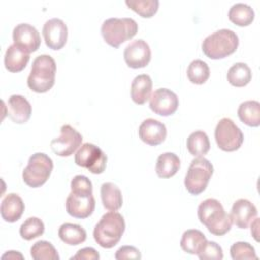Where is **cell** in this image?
<instances>
[{
  "instance_id": "cell-30",
  "label": "cell",
  "mask_w": 260,
  "mask_h": 260,
  "mask_svg": "<svg viewBox=\"0 0 260 260\" xmlns=\"http://www.w3.org/2000/svg\"><path fill=\"white\" fill-rule=\"evenodd\" d=\"M210 75L208 65L202 60L192 61L187 69L188 79L194 84H203L207 81Z\"/></svg>"
},
{
  "instance_id": "cell-26",
  "label": "cell",
  "mask_w": 260,
  "mask_h": 260,
  "mask_svg": "<svg viewBox=\"0 0 260 260\" xmlns=\"http://www.w3.org/2000/svg\"><path fill=\"white\" fill-rule=\"evenodd\" d=\"M239 119L250 127L260 125V103L258 101H246L238 108Z\"/></svg>"
},
{
  "instance_id": "cell-25",
  "label": "cell",
  "mask_w": 260,
  "mask_h": 260,
  "mask_svg": "<svg viewBox=\"0 0 260 260\" xmlns=\"http://www.w3.org/2000/svg\"><path fill=\"white\" fill-rule=\"evenodd\" d=\"M58 236L65 244L76 246L86 240V231L79 224L66 222L59 228Z\"/></svg>"
},
{
  "instance_id": "cell-20",
  "label": "cell",
  "mask_w": 260,
  "mask_h": 260,
  "mask_svg": "<svg viewBox=\"0 0 260 260\" xmlns=\"http://www.w3.org/2000/svg\"><path fill=\"white\" fill-rule=\"evenodd\" d=\"M152 80L148 74H139L134 77L131 83V99L137 105H143L150 98Z\"/></svg>"
},
{
  "instance_id": "cell-17",
  "label": "cell",
  "mask_w": 260,
  "mask_h": 260,
  "mask_svg": "<svg viewBox=\"0 0 260 260\" xmlns=\"http://www.w3.org/2000/svg\"><path fill=\"white\" fill-rule=\"evenodd\" d=\"M257 214V208L250 200L240 198L234 202L230 215L236 226L240 229H247Z\"/></svg>"
},
{
  "instance_id": "cell-12",
  "label": "cell",
  "mask_w": 260,
  "mask_h": 260,
  "mask_svg": "<svg viewBox=\"0 0 260 260\" xmlns=\"http://www.w3.org/2000/svg\"><path fill=\"white\" fill-rule=\"evenodd\" d=\"M179 107L178 95L168 88H158L149 98L150 110L159 116H171Z\"/></svg>"
},
{
  "instance_id": "cell-14",
  "label": "cell",
  "mask_w": 260,
  "mask_h": 260,
  "mask_svg": "<svg viewBox=\"0 0 260 260\" xmlns=\"http://www.w3.org/2000/svg\"><path fill=\"white\" fill-rule=\"evenodd\" d=\"M43 37L47 47L52 50L62 49L68 37V28L65 22L60 18H51L43 26Z\"/></svg>"
},
{
  "instance_id": "cell-16",
  "label": "cell",
  "mask_w": 260,
  "mask_h": 260,
  "mask_svg": "<svg viewBox=\"0 0 260 260\" xmlns=\"http://www.w3.org/2000/svg\"><path fill=\"white\" fill-rule=\"evenodd\" d=\"M138 135L144 143L156 146L165 141L167 137V128L164 123L149 118L140 124L138 128Z\"/></svg>"
},
{
  "instance_id": "cell-3",
  "label": "cell",
  "mask_w": 260,
  "mask_h": 260,
  "mask_svg": "<svg viewBox=\"0 0 260 260\" xmlns=\"http://www.w3.org/2000/svg\"><path fill=\"white\" fill-rule=\"evenodd\" d=\"M125 232V220L117 211L105 213L93 230L94 241L103 248L111 249L116 246Z\"/></svg>"
},
{
  "instance_id": "cell-8",
  "label": "cell",
  "mask_w": 260,
  "mask_h": 260,
  "mask_svg": "<svg viewBox=\"0 0 260 260\" xmlns=\"http://www.w3.org/2000/svg\"><path fill=\"white\" fill-rule=\"evenodd\" d=\"M53 160L44 152L34 153L22 171V180L30 188L43 186L53 171Z\"/></svg>"
},
{
  "instance_id": "cell-28",
  "label": "cell",
  "mask_w": 260,
  "mask_h": 260,
  "mask_svg": "<svg viewBox=\"0 0 260 260\" xmlns=\"http://www.w3.org/2000/svg\"><path fill=\"white\" fill-rule=\"evenodd\" d=\"M228 16L236 25L248 26L253 22L255 12L253 8L246 3H236L230 8Z\"/></svg>"
},
{
  "instance_id": "cell-5",
  "label": "cell",
  "mask_w": 260,
  "mask_h": 260,
  "mask_svg": "<svg viewBox=\"0 0 260 260\" xmlns=\"http://www.w3.org/2000/svg\"><path fill=\"white\" fill-rule=\"evenodd\" d=\"M56 69V62L51 56H38L31 65L27 77V86L38 93L49 91L55 84Z\"/></svg>"
},
{
  "instance_id": "cell-13",
  "label": "cell",
  "mask_w": 260,
  "mask_h": 260,
  "mask_svg": "<svg viewBox=\"0 0 260 260\" xmlns=\"http://www.w3.org/2000/svg\"><path fill=\"white\" fill-rule=\"evenodd\" d=\"M13 44L30 54L41 46V37L38 29L29 23H19L12 31Z\"/></svg>"
},
{
  "instance_id": "cell-29",
  "label": "cell",
  "mask_w": 260,
  "mask_h": 260,
  "mask_svg": "<svg viewBox=\"0 0 260 260\" xmlns=\"http://www.w3.org/2000/svg\"><path fill=\"white\" fill-rule=\"evenodd\" d=\"M226 79L233 86H246L252 79V71L246 63H236L230 67L226 73Z\"/></svg>"
},
{
  "instance_id": "cell-33",
  "label": "cell",
  "mask_w": 260,
  "mask_h": 260,
  "mask_svg": "<svg viewBox=\"0 0 260 260\" xmlns=\"http://www.w3.org/2000/svg\"><path fill=\"white\" fill-rule=\"evenodd\" d=\"M125 4L141 17L150 18L156 13L159 2L157 0H126Z\"/></svg>"
},
{
  "instance_id": "cell-2",
  "label": "cell",
  "mask_w": 260,
  "mask_h": 260,
  "mask_svg": "<svg viewBox=\"0 0 260 260\" xmlns=\"http://www.w3.org/2000/svg\"><path fill=\"white\" fill-rule=\"evenodd\" d=\"M197 215L200 222L214 236H223L232 229L231 215L217 199L207 198L202 201L198 206Z\"/></svg>"
},
{
  "instance_id": "cell-6",
  "label": "cell",
  "mask_w": 260,
  "mask_h": 260,
  "mask_svg": "<svg viewBox=\"0 0 260 260\" xmlns=\"http://www.w3.org/2000/svg\"><path fill=\"white\" fill-rule=\"evenodd\" d=\"M137 31V22L129 17L108 18L101 26V32L105 42L113 48H119L121 44L132 39Z\"/></svg>"
},
{
  "instance_id": "cell-15",
  "label": "cell",
  "mask_w": 260,
  "mask_h": 260,
  "mask_svg": "<svg viewBox=\"0 0 260 260\" xmlns=\"http://www.w3.org/2000/svg\"><path fill=\"white\" fill-rule=\"evenodd\" d=\"M151 51L149 45L142 39L131 42L124 50L125 63L130 68H143L150 62Z\"/></svg>"
},
{
  "instance_id": "cell-39",
  "label": "cell",
  "mask_w": 260,
  "mask_h": 260,
  "mask_svg": "<svg viewBox=\"0 0 260 260\" xmlns=\"http://www.w3.org/2000/svg\"><path fill=\"white\" fill-rule=\"evenodd\" d=\"M6 258L15 260V259H23V256L17 251H8L1 256V259H6Z\"/></svg>"
},
{
  "instance_id": "cell-10",
  "label": "cell",
  "mask_w": 260,
  "mask_h": 260,
  "mask_svg": "<svg viewBox=\"0 0 260 260\" xmlns=\"http://www.w3.org/2000/svg\"><path fill=\"white\" fill-rule=\"evenodd\" d=\"M74 160L77 166L86 168L92 174H102L107 166V155L99 146L89 142L78 148Z\"/></svg>"
},
{
  "instance_id": "cell-38",
  "label": "cell",
  "mask_w": 260,
  "mask_h": 260,
  "mask_svg": "<svg viewBox=\"0 0 260 260\" xmlns=\"http://www.w3.org/2000/svg\"><path fill=\"white\" fill-rule=\"evenodd\" d=\"M251 222H252L251 223V234L254 237V239L258 242L259 241V239H258V236H259V232H258V229H259V218L255 217Z\"/></svg>"
},
{
  "instance_id": "cell-35",
  "label": "cell",
  "mask_w": 260,
  "mask_h": 260,
  "mask_svg": "<svg viewBox=\"0 0 260 260\" xmlns=\"http://www.w3.org/2000/svg\"><path fill=\"white\" fill-rule=\"evenodd\" d=\"M197 256L200 260H221L223 258V252L216 242L207 241Z\"/></svg>"
},
{
  "instance_id": "cell-24",
  "label": "cell",
  "mask_w": 260,
  "mask_h": 260,
  "mask_svg": "<svg viewBox=\"0 0 260 260\" xmlns=\"http://www.w3.org/2000/svg\"><path fill=\"white\" fill-rule=\"evenodd\" d=\"M181 166L180 158L173 152H165L157 157L155 172L159 178L168 179L176 175Z\"/></svg>"
},
{
  "instance_id": "cell-7",
  "label": "cell",
  "mask_w": 260,
  "mask_h": 260,
  "mask_svg": "<svg viewBox=\"0 0 260 260\" xmlns=\"http://www.w3.org/2000/svg\"><path fill=\"white\" fill-rule=\"evenodd\" d=\"M213 174L212 164L204 156L194 158L187 171L184 185L191 195H199L205 191Z\"/></svg>"
},
{
  "instance_id": "cell-1",
  "label": "cell",
  "mask_w": 260,
  "mask_h": 260,
  "mask_svg": "<svg viewBox=\"0 0 260 260\" xmlns=\"http://www.w3.org/2000/svg\"><path fill=\"white\" fill-rule=\"evenodd\" d=\"M70 188L71 192L65 202L67 213L80 219L91 215L95 208V199L90 180L84 175H76L71 180Z\"/></svg>"
},
{
  "instance_id": "cell-18",
  "label": "cell",
  "mask_w": 260,
  "mask_h": 260,
  "mask_svg": "<svg viewBox=\"0 0 260 260\" xmlns=\"http://www.w3.org/2000/svg\"><path fill=\"white\" fill-rule=\"evenodd\" d=\"M7 115L12 122L24 124L31 116V106L24 96L12 94L7 102Z\"/></svg>"
},
{
  "instance_id": "cell-27",
  "label": "cell",
  "mask_w": 260,
  "mask_h": 260,
  "mask_svg": "<svg viewBox=\"0 0 260 260\" xmlns=\"http://www.w3.org/2000/svg\"><path fill=\"white\" fill-rule=\"evenodd\" d=\"M187 148L195 157L204 156L210 149L208 135L202 130L192 132L187 138Z\"/></svg>"
},
{
  "instance_id": "cell-37",
  "label": "cell",
  "mask_w": 260,
  "mask_h": 260,
  "mask_svg": "<svg viewBox=\"0 0 260 260\" xmlns=\"http://www.w3.org/2000/svg\"><path fill=\"white\" fill-rule=\"evenodd\" d=\"M71 260H99L100 254L98 251L91 247H85L77 251V253L70 258Z\"/></svg>"
},
{
  "instance_id": "cell-23",
  "label": "cell",
  "mask_w": 260,
  "mask_h": 260,
  "mask_svg": "<svg viewBox=\"0 0 260 260\" xmlns=\"http://www.w3.org/2000/svg\"><path fill=\"white\" fill-rule=\"evenodd\" d=\"M101 198L104 207L110 211H117L122 207V192L119 189V187L114 183L107 182L102 184Z\"/></svg>"
},
{
  "instance_id": "cell-9",
  "label": "cell",
  "mask_w": 260,
  "mask_h": 260,
  "mask_svg": "<svg viewBox=\"0 0 260 260\" xmlns=\"http://www.w3.org/2000/svg\"><path fill=\"white\" fill-rule=\"evenodd\" d=\"M214 138L217 146L223 151L238 150L244 141L242 130L230 118H222L214 130Z\"/></svg>"
},
{
  "instance_id": "cell-4",
  "label": "cell",
  "mask_w": 260,
  "mask_h": 260,
  "mask_svg": "<svg viewBox=\"0 0 260 260\" xmlns=\"http://www.w3.org/2000/svg\"><path fill=\"white\" fill-rule=\"evenodd\" d=\"M238 46L239 38L237 34L232 29L221 28L203 40L202 51L207 58L218 60L235 53Z\"/></svg>"
},
{
  "instance_id": "cell-31",
  "label": "cell",
  "mask_w": 260,
  "mask_h": 260,
  "mask_svg": "<svg viewBox=\"0 0 260 260\" xmlns=\"http://www.w3.org/2000/svg\"><path fill=\"white\" fill-rule=\"evenodd\" d=\"M45 232V224L39 217L31 216L24 220L19 228V235L22 239L30 241L42 236Z\"/></svg>"
},
{
  "instance_id": "cell-22",
  "label": "cell",
  "mask_w": 260,
  "mask_h": 260,
  "mask_svg": "<svg viewBox=\"0 0 260 260\" xmlns=\"http://www.w3.org/2000/svg\"><path fill=\"white\" fill-rule=\"evenodd\" d=\"M207 239L205 235L199 230L190 229L183 233L180 246L183 251L188 254L197 255L205 246Z\"/></svg>"
},
{
  "instance_id": "cell-11",
  "label": "cell",
  "mask_w": 260,
  "mask_h": 260,
  "mask_svg": "<svg viewBox=\"0 0 260 260\" xmlns=\"http://www.w3.org/2000/svg\"><path fill=\"white\" fill-rule=\"evenodd\" d=\"M82 135L72 126L66 124L60 129L59 137L50 143L53 152L59 156H70L78 147L81 146Z\"/></svg>"
},
{
  "instance_id": "cell-32",
  "label": "cell",
  "mask_w": 260,
  "mask_h": 260,
  "mask_svg": "<svg viewBox=\"0 0 260 260\" xmlns=\"http://www.w3.org/2000/svg\"><path fill=\"white\" fill-rule=\"evenodd\" d=\"M30 256L35 260H59L56 248L48 241H38L30 248Z\"/></svg>"
},
{
  "instance_id": "cell-21",
  "label": "cell",
  "mask_w": 260,
  "mask_h": 260,
  "mask_svg": "<svg viewBox=\"0 0 260 260\" xmlns=\"http://www.w3.org/2000/svg\"><path fill=\"white\" fill-rule=\"evenodd\" d=\"M29 61V54L18 48L16 45H10L4 56L5 68L10 72H19L25 68Z\"/></svg>"
},
{
  "instance_id": "cell-19",
  "label": "cell",
  "mask_w": 260,
  "mask_h": 260,
  "mask_svg": "<svg viewBox=\"0 0 260 260\" xmlns=\"http://www.w3.org/2000/svg\"><path fill=\"white\" fill-rule=\"evenodd\" d=\"M24 207L23 200L19 195L9 193L1 201V217L6 222H15L21 217Z\"/></svg>"
},
{
  "instance_id": "cell-34",
  "label": "cell",
  "mask_w": 260,
  "mask_h": 260,
  "mask_svg": "<svg viewBox=\"0 0 260 260\" xmlns=\"http://www.w3.org/2000/svg\"><path fill=\"white\" fill-rule=\"evenodd\" d=\"M230 253L233 260H247L258 258L254 247L248 242H236L231 246Z\"/></svg>"
},
{
  "instance_id": "cell-36",
  "label": "cell",
  "mask_w": 260,
  "mask_h": 260,
  "mask_svg": "<svg viewBox=\"0 0 260 260\" xmlns=\"http://www.w3.org/2000/svg\"><path fill=\"white\" fill-rule=\"evenodd\" d=\"M117 260H126V259H141L140 251L133 246H122L120 247L115 254Z\"/></svg>"
}]
</instances>
